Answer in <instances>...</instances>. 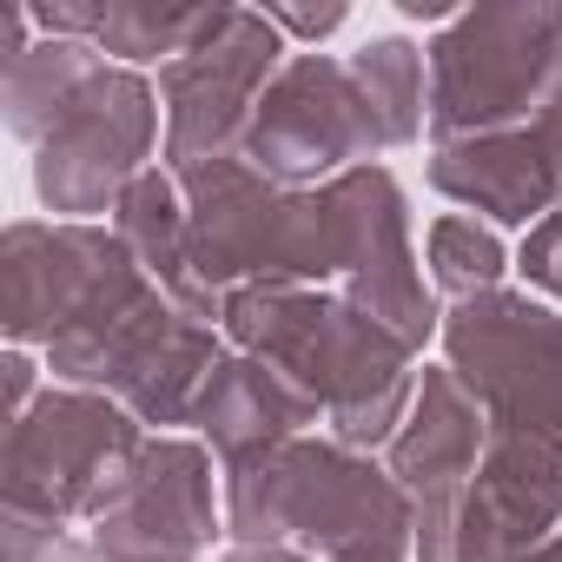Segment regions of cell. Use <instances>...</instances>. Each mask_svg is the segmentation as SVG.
I'll use <instances>...</instances> for the list:
<instances>
[{
    "label": "cell",
    "mask_w": 562,
    "mask_h": 562,
    "mask_svg": "<svg viewBox=\"0 0 562 562\" xmlns=\"http://www.w3.org/2000/svg\"><path fill=\"white\" fill-rule=\"evenodd\" d=\"M100 67H106V54L93 41H47L41 34L8 74H0V120H8V133L41 146Z\"/></svg>",
    "instance_id": "d6986e66"
},
{
    "label": "cell",
    "mask_w": 562,
    "mask_h": 562,
    "mask_svg": "<svg viewBox=\"0 0 562 562\" xmlns=\"http://www.w3.org/2000/svg\"><path fill=\"white\" fill-rule=\"evenodd\" d=\"M443 364L496 430L562 437V312L529 292H483L443 312Z\"/></svg>",
    "instance_id": "9c48e42d"
},
{
    "label": "cell",
    "mask_w": 562,
    "mask_h": 562,
    "mask_svg": "<svg viewBox=\"0 0 562 562\" xmlns=\"http://www.w3.org/2000/svg\"><path fill=\"white\" fill-rule=\"evenodd\" d=\"M318 192L331 212L338 292L424 358V345L443 331V312H437V292L424 285V265L411 245V199H404L397 172L391 166H351L345 179H331Z\"/></svg>",
    "instance_id": "7c38bea8"
},
{
    "label": "cell",
    "mask_w": 562,
    "mask_h": 562,
    "mask_svg": "<svg viewBox=\"0 0 562 562\" xmlns=\"http://www.w3.org/2000/svg\"><path fill=\"white\" fill-rule=\"evenodd\" d=\"M490 437H496V424L457 384V371L450 364H424L417 404H411L404 430L384 450V470L417 503V549H411V562H450V522H457V503H463L470 476L490 457Z\"/></svg>",
    "instance_id": "5bb4252c"
},
{
    "label": "cell",
    "mask_w": 562,
    "mask_h": 562,
    "mask_svg": "<svg viewBox=\"0 0 562 562\" xmlns=\"http://www.w3.org/2000/svg\"><path fill=\"white\" fill-rule=\"evenodd\" d=\"M318 424H325V411H318L285 371H278V364H265V358H251V351H225L218 371H212L205 391H199V411H192V430H199V443L218 457L225 476H238V470L278 457L285 443L312 437Z\"/></svg>",
    "instance_id": "2e32d148"
},
{
    "label": "cell",
    "mask_w": 562,
    "mask_h": 562,
    "mask_svg": "<svg viewBox=\"0 0 562 562\" xmlns=\"http://www.w3.org/2000/svg\"><path fill=\"white\" fill-rule=\"evenodd\" d=\"M218 331L232 351H251L285 371L325 411V437L345 450L364 457L391 450V437L417 404V378H424L417 351L397 331H384L371 312H358L345 292H318V285L232 292Z\"/></svg>",
    "instance_id": "6da1fadb"
},
{
    "label": "cell",
    "mask_w": 562,
    "mask_h": 562,
    "mask_svg": "<svg viewBox=\"0 0 562 562\" xmlns=\"http://www.w3.org/2000/svg\"><path fill=\"white\" fill-rule=\"evenodd\" d=\"M106 225L120 232V245L133 251V265L153 278V285L179 312H192L199 325H218L225 318V305L199 285V271H192V218H186V192H179V172L172 166H146L126 186V199L113 205Z\"/></svg>",
    "instance_id": "ac0fdd59"
},
{
    "label": "cell",
    "mask_w": 562,
    "mask_h": 562,
    "mask_svg": "<svg viewBox=\"0 0 562 562\" xmlns=\"http://www.w3.org/2000/svg\"><path fill=\"white\" fill-rule=\"evenodd\" d=\"M139 265L113 225L74 218H14L0 232V331L14 351H47L120 292L139 285Z\"/></svg>",
    "instance_id": "30bf717a"
},
{
    "label": "cell",
    "mask_w": 562,
    "mask_h": 562,
    "mask_svg": "<svg viewBox=\"0 0 562 562\" xmlns=\"http://www.w3.org/2000/svg\"><path fill=\"white\" fill-rule=\"evenodd\" d=\"M424 265H430V292H443L450 305L503 292V271H516L503 232L490 218H470V212H443L424 232Z\"/></svg>",
    "instance_id": "7402d4cb"
},
{
    "label": "cell",
    "mask_w": 562,
    "mask_h": 562,
    "mask_svg": "<svg viewBox=\"0 0 562 562\" xmlns=\"http://www.w3.org/2000/svg\"><path fill=\"white\" fill-rule=\"evenodd\" d=\"M232 542H292L312 562H411L417 503L397 476L331 437H299L278 457L225 476Z\"/></svg>",
    "instance_id": "7a4b0ae2"
},
{
    "label": "cell",
    "mask_w": 562,
    "mask_h": 562,
    "mask_svg": "<svg viewBox=\"0 0 562 562\" xmlns=\"http://www.w3.org/2000/svg\"><path fill=\"white\" fill-rule=\"evenodd\" d=\"M529 562H562V529H555L549 542H536V549H529Z\"/></svg>",
    "instance_id": "f1b7e54d"
},
{
    "label": "cell",
    "mask_w": 562,
    "mask_h": 562,
    "mask_svg": "<svg viewBox=\"0 0 562 562\" xmlns=\"http://www.w3.org/2000/svg\"><path fill=\"white\" fill-rule=\"evenodd\" d=\"M159 87L133 67H100L80 100L60 113V126L34 146V199L54 218L74 225H106L113 205L126 199V186L159 166L153 146H166L159 133Z\"/></svg>",
    "instance_id": "52a82bcc"
},
{
    "label": "cell",
    "mask_w": 562,
    "mask_h": 562,
    "mask_svg": "<svg viewBox=\"0 0 562 562\" xmlns=\"http://www.w3.org/2000/svg\"><path fill=\"white\" fill-rule=\"evenodd\" d=\"M562 529V437L542 430H496L483 470L470 476L457 522H450V562H503L529 555Z\"/></svg>",
    "instance_id": "9a60e30c"
},
{
    "label": "cell",
    "mask_w": 562,
    "mask_h": 562,
    "mask_svg": "<svg viewBox=\"0 0 562 562\" xmlns=\"http://www.w3.org/2000/svg\"><path fill=\"white\" fill-rule=\"evenodd\" d=\"M424 54H430V126H424L430 146L536 126L562 54V0L463 8L450 27H437Z\"/></svg>",
    "instance_id": "5b68a950"
},
{
    "label": "cell",
    "mask_w": 562,
    "mask_h": 562,
    "mask_svg": "<svg viewBox=\"0 0 562 562\" xmlns=\"http://www.w3.org/2000/svg\"><path fill=\"white\" fill-rule=\"evenodd\" d=\"M0 562H93V549L74 536V522L47 509H0Z\"/></svg>",
    "instance_id": "603a6c76"
},
{
    "label": "cell",
    "mask_w": 562,
    "mask_h": 562,
    "mask_svg": "<svg viewBox=\"0 0 562 562\" xmlns=\"http://www.w3.org/2000/svg\"><path fill=\"white\" fill-rule=\"evenodd\" d=\"M285 60H292V41L271 27L265 8H218L205 41L186 47L172 67H159V106H166L159 159L172 172L205 159H238L258 120V100L285 74Z\"/></svg>",
    "instance_id": "ba28073f"
},
{
    "label": "cell",
    "mask_w": 562,
    "mask_h": 562,
    "mask_svg": "<svg viewBox=\"0 0 562 562\" xmlns=\"http://www.w3.org/2000/svg\"><path fill=\"white\" fill-rule=\"evenodd\" d=\"M351 80L384 133V146H417L430 126V54L404 34H378L351 54Z\"/></svg>",
    "instance_id": "ffe728a7"
},
{
    "label": "cell",
    "mask_w": 562,
    "mask_h": 562,
    "mask_svg": "<svg viewBox=\"0 0 562 562\" xmlns=\"http://www.w3.org/2000/svg\"><path fill=\"white\" fill-rule=\"evenodd\" d=\"M0 378H8V424H21L41 397H47V384H41V364L27 358V351H14L8 345V358H0Z\"/></svg>",
    "instance_id": "484cf974"
},
{
    "label": "cell",
    "mask_w": 562,
    "mask_h": 562,
    "mask_svg": "<svg viewBox=\"0 0 562 562\" xmlns=\"http://www.w3.org/2000/svg\"><path fill=\"white\" fill-rule=\"evenodd\" d=\"M212 450L199 437H146V457L113 503L87 529L93 562H205L225 536V503L212 496Z\"/></svg>",
    "instance_id": "4fadbf2b"
},
{
    "label": "cell",
    "mask_w": 562,
    "mask_h": 562,
    "mask_svg": "<svg viewBox=\"0 0 562 562\" xmlns=\"http://www.w3.org/2000/svg\"><path fill=\"white\" fill-rule=\"evenodd\" d=\"M179 192H186V218H192V271L218 305L232 292H258V285L338 292L325 192L278 186L251 159L186 166Z\"/></svg>",
    "instance_id": "3957f363"
},
{
    "label": "cell",
    "mask_w": 562,
    "mask_h": 562,
    "mask_svg": "<svg viewBox=\"0 0 562 562\" xmlns=\"http://www.w3.org/2000/svg\"><path fill=\"white\" fill-rule=\"evenodd\" d=\"M218 562H312V555L292 549V542H232Z\"/></svg>",
    "instance_id": "4316f807"
},
{
    "label": "cell",
    "mask_w": 562,
    "mask_h": 562,
    "mask_svg": "<svg viewBox=\"0 0 562 562\" xmlns=\"http://www.w3.org/2000/svg\"><path fill=\"white\" fill-rule=\"evenodd\" d=\"M225 351L232 345L218 325H199L153 278H139L106 312H93L60 345H47V371H54V384L100 391V397L126 404L153 437H179V424H192L199 391Z\"/></svg>",
    "instance_id": "277c9868"
},
{
    "label": "cell",
    "mask_w": 562,
    "mask_h": 562,
    "mask_svg": "<svg viewBox=\"0 0 562 562\" xmlns=\"http://www.w3.org/2000/svg\"><path fill=\"white\" fill-rule=\"evenodd\" d=\"M536 139H542V153H549V166H555V179H562V93L536 113Z\"/></svg>",
    "instance_id": "83f0119b"
},
{
    "label": "cell",
    "mask_w": 562,
    "mask_h": 562,
    "mask_svg": "<svg viewBox=\"0 0 562 562\" xmlns=\"http://www.w3.org/2000/svg\"><path fill=\"white\" fill-rule=\"evenodd\" d=\"M212 21H218L212 0H199V8H179V0H100V34H93V47L113 67L146 74V67H159V60L172 67L186 47H199Z\"/></svg>",
    "instance_id": "44dd1931"
},
{
    "label": "cell",
    "mask_w": 562,
    "mask_h": 562,
    "mask_svg": "<svg viewBox=\"0 0 562 562\" xmlns=\"http://www.w3.org/2000/svg\"><path fill=\"white\" fill-rule=\"evenodd\" d=\"M146 437L153 430L126 404H113L100 391L47 384V397L21 424H8V443H0V496L93 529L126 496L139 457H146Z\"/></svg>",
    "instance_id": "8992f818"
},
{
    "label": "cell",
    "mask_w": 562,
    "mask_h": 562,
    "mask_svg": "<svg viewBox=\"0 0 562 562\" xmlns=\"http://www.w3.org/2000/svg\"><path fill=\"white\" fill-rule=\"evenodd\" d=\"M430 186L463 205L470 218L483 212L490 225H542L562 205V179L536 139V126L516 133H483V139H457V146H430Z\"/></svg>",
    "instance_id": "e0dca14e"
},
{
    "label": "cell",
    "mask_w": 562,
    "mask_h": 562,
    "mask_svg": "<svg viewBox=\"0 0 562 562\" xmlns=\"http://www.w3.org/2000/svg\"><path fill=\"white\" fill-rule=\"evenodd\" d=\"M384 133L351 80V60L338 54H292L258 100V120L245 133V153L265 179L318 192L331 179H345L351 166H378Z\"/></svg>",
    "instance_id": "8fae6325"
},
{
    "label": "cell",
    "mask_w": 562,
    "mask_h": 562,
    "mask_svg": "<svg viewBox=\"0 0 562 562\" xmlns=\"http://www.w3.org/2000/svg\"><path fill=\"white\" fill-rule=\"evenodd\" d=\"M271 14V27L278 34H285V41H331L345 21H351V8H345V0H325V8H265Z\"/></svg>",
    "instance_id": "d4e9b609"
},
{
    "label": "cell",
    "mask_w": 562,
    "mask_h": 562,
    "mask_svg": "<svg viewBox=\"0 0 562 562\" xmlns=\"http://www.w3.org/2000/svg\"><path fill=\"white\" fill-rule=\"evenodd\" d=\"M516 271L529 278L542 299H555V305H562V205H555L542 225H529V232H522V245H516Z\"/></svg>",
    "instance_id": "cb8c5ba5"
},
{
    "label": "cell",
    "mask_w": 562,
    "mask_h": 562,
    "mask_svg": "<svg viewBox=\"0 0 562 562\" xmlns=\"http://www.w3.org/2000/svg\"><path fill=\"white\" fill-rule=\"evenodd\" d=\"M503 562H529V555H503Z\"/></svg>",
    "instance_id": "f546056e"
}]
</instances>
